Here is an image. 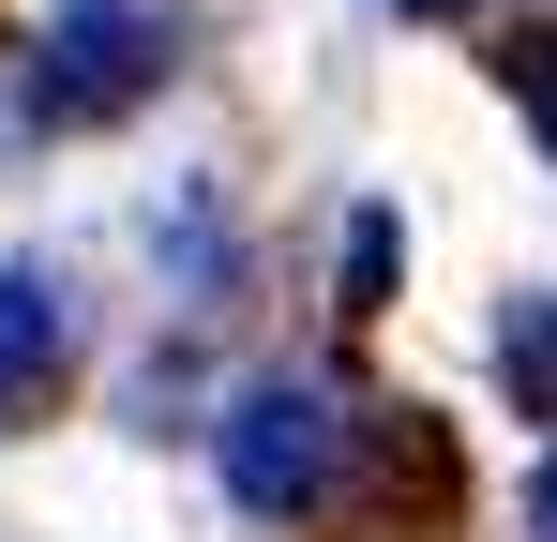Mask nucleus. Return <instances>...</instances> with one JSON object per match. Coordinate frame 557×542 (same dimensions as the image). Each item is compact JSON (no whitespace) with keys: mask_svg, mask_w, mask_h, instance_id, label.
Masks as SVG:
<instances>
[{"mask_svg":"<svg viewBox=\"0 0 557 542\" xmlns=\"http://www.w3.org/2000/svg\"><path fill=\"white\" fill-rule=\"evenodd\" d=\"M166 76H182V15L166 0H76L46 30V61H30V121H106V106H136Z\"/></svg>","mask_w":557,"mask_h":542,"instance_id":"f257e3e1","label":"nucleus"},{"mask_svg":"<svg viewBox=\"0 0 557 542\" xmlns=\"http://www.w3.org/2000/svg\"><path fill=\"white\" fill-rule=\"evenodd\" d=\"M226 482H242V513H317L347 482V407L317 377H257L226 407Z\"/></svg>","mask_w":557,"mask_h":542,"instance_id":"f03ea898","label":"nucleus"},{"mask_svg":"<svg viewBox=\"0 0 557 542\" xmlns=\"http://www.w3.org/2000/svg\"><path fill=\"white\" fill-rule=\"evenodd\" d=\"M76 361V317H61V271H0V422L46 407Z\"/></svg>","mask_w":557,"mask_h":542,"instance_id":"7ed1b4c3","label":"nucleus"},{"mask_svg":"<svg viewBox=\"0 0 557 542\" xmlns=\"http://www.w3.org/2000/svg\"><path fill=\"white\" fill-rule=\"evenodd\" d=\"M497 361H512V392H528V407L557 422V301H528V317L497 332Z\"/></svg>","mask_w":557,"mask_h":542,"instance_id":"20e7f679","label":"nucleus"},{"mask_svg":"<svg viewBox=\"0 0 557 542\" xmlns=\"http://www.w3.org/2000/svg\"><path fill=\"white\" fill-rule=\"evenodd\" d=\"M512 106L543 121V151H557V15H528V30H512Z\"/></svg>","mask_w":557,"mask_h":542,"instance_id":"39448f33","label":"nucleus"},{"mask_svg":"<svg viewBox=\"0 0 557 542\" xmlns=\"http://www.w3.org/2000/svg\"><path fill=\"white\" fill-rule=\"evenodd\" d=\"M347 301H362V317L392 301V211H362V226H347Z\"/></svg>","mask_w":557,"mask_h":542,"instance_id":"423d86ee","label":"nucleus"},{"mask_svg":"<svg viewBox=\"0 0 557 542\" xmlns=\"http://www.w3.org/2000/svg\"><path fill=\"white\" fill-rule=\"evenodd\" d=\"M528 542H557V452L528 467Z\"/></svg>","mask_w":557,"mask_h":542,"instance_id":"0eeeda50","label":"nucleus"},{"mask_svg":"<svg viewBox=\"0 0 557 542\" xmlns=\"http://www.w3.org/2000/svg\"><path fill=\"white\" fill-rule=\"evenodd\" d=\"M407 15H467V0H407Z\"/></svg>","mask_w":557,"mask_h":542,"instance_id":"6e6552de","label":"nucleus"}]
</instances>
